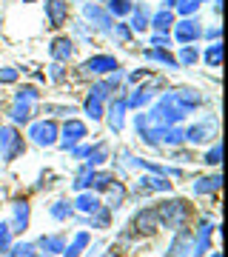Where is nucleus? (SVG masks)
<instances>
[{
  "mask_svg": "<svg viewBox=\"0 0 228 257\" xmlns=\"http://www.w3.org/2000/svg\"><path fill=\"white\" fill-rule=\"evenodd\" d=\"M157 214H160V226L168 231H177V229H185L194 217V209L188 200L182 197H168V200L157 203Z\"/></svg>",
  "mask_w": 228,
  "mask_h": 257,
  "instance_id": "obj_1",
  "label": "nucleus"
},
{
  "mask_svg": "<svg viewBox=\"0 0 228 257\" xmlns=\"http://www.w3.org/2000/svg\"><path fill=\"white\" fill-rule=\"evenodd\" d=\"M126 229L134 234V240H140V237H154V234H160V231H163V226H160L157 206H143V209H137L134 217H131V223H128Z\"/></svg>",
  "mask_w": 228,
  "mask_h": 257,
  "instance_id": "obj_2",
  "label": "nucleus"
},
{
  "mask_svg": "<svg viewBox=\"0 0 228 257\" xmlns=\"http://www.w3.org/2000/svg\"><path fill=\"white\" fill-rule=\"evenodd\" d=\"M57 138H60V123H57V120H52V117L32 120L29 135H26V140H32V143H35V146H40V149L57 146Z\"/></svg>",
  "mask_w": 228,
  "mask_h": 257,
  "instance_id": "obj_3",
  "label": "nucleus"
},
{
  "mask_svg": "<svg viewBox=\"0 0 228 257\" xmlns=\"http://www.w3.org/2000/svg\"><path fill=\"white\" fill-rule=\"evenodd\" d=\"M174 183L168 180V175H140L137 177L131 194L134 197H148V194H171Z\"/></svg>",
  "mask_w": 228,
  "mask_h": 257,
  "instance_id": "obj_4",
  "label": "nucleus"
},
{
  "mask_svg": "<svg viewBox=\"0 0 228 257\" xmlns=\"http://www.w3.org/2000/svg\"><path fill=\"white\" fill-rule=\"evenodd\" d=\"M89 138V126L77 117H66V123L60 126V138H57V146L63 149V152H72L77 143Z\"/></svg>",
  "mask_w": 228,
  "mask_h": 257,
  "instance_id": "obj_5",
  "label": "nucleus"
},
{
  "mask_svg": "<svg viewBox=\"0 0 228 257\" xmlns=\"http://www.w3.org/2000/svg\"><path fill=\"white\" fill-rule=\"evenodd\" d=\"M120 69V60L114 55H91L89 60H83L80 69H77V74H83V77H106V74L117 72Z\"/></svg>",
  "mask_w": 228,
  "mask_h": 257,
  "instance_id": "obj_6",
  "label": "nucleus"
},
{
  "mask_svg": "<svg viewBox=\"0 0 228 257\" xmlns=\"http://www.w3.org/2000/svg\"><path fill=\"white\" fill-rule=\"evenodd\" d=\"M83 20H86V26H91V32H97V35H109L111 23H114V18L106 12V6H103V3H91V0L83 6Z\"/></svg>",
  "mask_w": 228,
  "mask_h": 257,
  "instance_id": "obj_7",
  "label": "nucleus"
},
{
  "mask_svg": "<svg viewBox=\"0 0 228 257\" xmlns=\"http://www.w3.org/2000/svg\"><path fill=\"white\" fill-rule=\"evenodd\" d=\"M171 32H174V40H177L180 46L202 40V23L197 18H180V20H174Z\"/></svg>",
  "mask_w": 228,
  "mask_h": 257,
  "instance_id": "obj_8",
  "label": "nucleus"
},
{
  "mask_svg": "<svg viewBox=\"0 0 228 257\" xmlns=\"http://www.w3.org/2000/svg\"><path fill=\"white\" fill-rule=\"evenodd\" d=\"M6 223H9L12 234H26L29 223H32V206H29L26 197H15L12 200V217Z\"/></svg>",
  "mask_w": 228,
  "mask_h": 257,
  "instance_id": "obj_9",
  "label": "nucleus"
},
{
  "mask_svg": "<svg viewBox=\"0 0 228 257\" xmlns=\"http://www.w3.org/2000/svg\"><path fill=\"white\" fill-rule=\"evenodd\" d=\"M74 55H77V43H74L72 35H57L52 43H49V57L55 60V63H72Z\"/></svg>",
  "mask_w": 228,
  "mask_h": 257,
  "instance_id": "obj_10",
  "label": "nucleus"
},
{
  "mask_svg": "<svg viewBox=\"0 0 228 257\" xmlns=\"http://www.w3.org/2000/svg\"><path fill=\"white\" fill-rule=\"evenodd\" d=\"M214 231H217V226L211 220H205V217L197 223V231H191V257H205V251L211 248Z\"/></svg>",
  "mask_w": 228,
  "mask_h": 257,
  "instance_id": "obj_11",
  "label": "nucleus"
},
{
  "mask_svg": "<svg viewBox=\"0 0 228 257\" xmlns=\"http://www.w3.org/2000/svg\"><path fill=\"white\" fill-rule=\"evenodd\" d=\"M49 29H63L72 15V0H43Z\"/></svg>",
  "mask_w": 228,
  "mask_h": 257,
  "instance_id": "obj_12",
  "label": "nucleus"
},
{
  "mask_svg": "<svg viewBox=\"0 0 228 257\" xmlns=\"http://www.w3.org/2000/svg\"><path fill=\"white\" fill-rule=\"evenodd\" d=\"M171 97H174V103H177L180 109H185L188 114L205 106V97H202V92H197L194 86H177V89H171Z\"/></svg>",
  "mask_w": 228,
  "mask_h": 257,
  "instance_id": "obj_13",
  "label": "nucleus"
},
{
  "mask_svg": "<svg viewBox=\"0 0 228 257\" xmlns=\"http://www.w3.org/2000/svg\"><path fill=\"white\" fill-rule=\"evenodd\" d=\"M214 126H217V120L211 117L208 123L202 120V123H194V126L185 128V143L188 146H205L214 140Z\"/></svg>",
  "mask_w": 228,
  "mask_h": 257,
  "instance_id": "obj_14",
  "label": "nucleus"
},
{
  "mask_svg": "<svg viewBox=\"0 0 228 257\" xmlns=\"http://www.w3.org/2000/svg\"><path fill=\"white\" fill-rule=\"evenodd\" d=\"M157 86H163V80H154V83H146V86H137V89H131V92L123 97V103H126V109H143L151 97H154V89Z\"/></svg>",
  "mask_w": 228,
  "mask_h": 257,
  "instance_id": "obj_15",
  "label": "nucleus"
},
{
  "mask_svg": "<svg viewBox=\"0 0 228 257\" xmlns=\"http://www.w3.org/2000/svg\"><path fill=\"white\" fill-rule=\"evenodd\" d=\"M163 257H191V229H177Z\"/></svg>",
  "mask_w": 228,
  "mask_h": 257,
  "instance_id": "obj_16",
  "label": "nucleus"
},
{
  "mask_svg": "<svg viewBox=\"0 0 228 257\" xmlns=\"http://www.w3.org/2000/svg\"><path fill=\"white\" fill-rule=\"evenodd\" d=\"M126 103H123V97H111L109 106H106V114L103 117L109 120V128L114 132V135H120L123 132V126H126Z\"/></svg>",
  "mask_w": 228,
  "mask_h": 257,
  "instance_id": "obj_17",
  "label": "nucleus"
},
{
  "mask_svg": "<svg viewBox=\"0 0 228 257\" xmlns=\"http://www.w3.org/2000/svg\"><path fill=\"white\" fill-rule=\"evenodd\" d=\"M103 194H106V203H103V206H106V209H111V211H120L123 206H126V200H128L126 183H123V180H117V177H114V183H111Z\"/></svg>",
  "mask_w": 228,
  "mask_h": 257,
  "instance_id": "obj_18",
  "label": "nucleus"
},
{
  "mask_svg": "<svg viewBox=\"0 0 228 257\" xmlns=\"http://www.w3.org/2000/svg\"><path fill=\"white\" fill-rule=\"evenodd\" d=\"M35 246H37V251H43L49 257H60L66 248V234H40L35 240Z\"/></svg>",
  "mask_w": 228,
  "mask_h": 257,
  "instance_id": "obj_19",
  "label": "nucleus"
},
{
  "mask_svg": "<svg viewBox=\"0 0 228 257\" xmlns=\"http://www.w3.org/2000/svg\"><path fill=\"white\" fill-rule=\"evenodd\" d=\"M72 206L80 211L83 217H89V214H94V211L103 206V200H100V194H94L91 189H86V192H77V197H74Z\"/></svg>",
  "mask_w": 228,
  "mask_h": 257,
  "instance_id": "obj_20",
  "label": "nucleus"
},
{
  "mask_svg": "<svg viewBox=\"0 0 228 257\" xmlns=\"http://www.w3.org/2000/svg\"><path fill=\"white\" fill-rule=\"evenodd\" d=\"M35 106L32 103H20V100H12V106H9V120H12V126H26V123H32L35 120Z\"/></svg>",
  "mask_w": 228,
  "mask_h": 257,
  "instance_id": "obj_21",
  "label": "nucleus"
},
{
  "mask_svg": "<svg viewBox=\"0 0 228 257\" xmlns=\"http://www.w3.org/2000/svg\"><path fill=\"white\" fill-rule=\"evenodd\" d=\"M222 189V175L214 172V175H202L194 180V194H214Z\"/></svg>",
  "mask_w": 228,
  "mask_h": 257,
  "instance_id": "obj_22",
  "label": "nucleus"
},
{
  "mask_svg": "<svg viewBox=\"0 0 228 257\" xmlns=\"http://www.w3.org/2000/svg\"><path fill=\"white\" fill-rule=\"evenodd\" d=\"M174 20H177V15H174L171 9H160L157 15H151V20H148V26H154L157 35H168L174 26Z\"/></svg>",
  "mask_w": 228,
  "mask_h": 257,
  "instance_id": "obj_23",
  "label": "nucleus"
},
{
  "mask_svg": "<svg viewBox=\"0 0 228 257\" xmlns=\"http://www.w3.org/2000/svg\"><path fill=\"white\" fill-rule=\"evenodd\" d=\"M143 57L146 60H154V63H163L165 69H177V57L168 52V49H154V46H148V49H143Z\"/></svg>",
  "mask_w": 228,
  "mask_h": 257,
  "instance_id": "obj_24",
  "label": "nucleus"
},
{
  "mask_svg": "<svg viewBox=\"0 0 228 257\" xmlns=\"http://www.w3.org/2000/svg\"><path fill=\"white\" fill-rule=\"evenodd\" d=\"M26 149H29V140H26V138H23V135L18 132V138L12 140V143H9V149H6V152H3L0 157H3V163H15L18 157H23V155H26Z\"/></svg>",
  "mask_w": 228,
  "mask_h": 257,
  "instance_id": "obj_25",
  "label": "nucleus"
},
{
  "mask_svg": "<svg viewBox=\"0 0 228 257\" xmlns=\"http://www.w3.org/2000/svg\"><path fill=\"white\" fill-rule=\"evenodd\" d=\"M109 35L114 37V43H120V46H131L134 43V32H131V26L128 23H111V29H109Z\"/></svg>",
  "mask_w": 228,
  "mask_h": 257,
  "instance_id": "obj_26",
  "label": "nucleus"
},
{
  "mask_svg": "<svg viewBox=\"0 0 228 257\" xmlns=\"http://www.w3.org/2000/svg\"><path fill=\"white\" fill-rule=\"evenodd\" d=\"M106 160H109V149H106V143L100 140V143H94V146L89 149V155H86V160H83V163L91 166V169H100Z\"/></svg>",
  "mask_w": 228,
  "mask_h": 257,
  "instance_id": "obj_27",
  "label": "nucleus"
},
{
  "mask_svg": "<svg viewBox=\"0 0 228 257\" xmlns=\"http://www.w3.org/2000/svg\"><path fill=\"white\" fill-rule=\"evenodd\" d=\"M200 60L205 66H208V69H219V66H222V43H211V46H205V52H200Z\"/></svg>",
  "mask_w": 228,
  "mask_h": 257,
  "instance_id": "obj_28",
  "label": "nucleus"
},
{
  "mask_svg": "<svg viewBox=\"0 0 228 257\" xmlns=\"http://www.w3.org/2000/svg\"><path fill=\"white\" fill-rule=\"evenodd\" d=\"M111 214H114L111 209L100 206V209L94 211V214H89V217H83L80 223H89L91 229H109V226H111Z\"/></svg>",
  "mask_w": 228,
  "mask_h": 257,
  "instance_id": "obj_29",
  "label": "nucleus"
},
{
  "mask_svg": "<svg viewBox=\"0 0 228 257\" xmlns=\"http://www.w3.org/2000/svg\"><path fill=\"white\" fill-rule=\"evenodd\" d=\"M103 6H106V12H109L114 20H120V18H128V15H131L134 0H106Z\"/></svg>",
  "mask_w": 228,
  "mask_h": 257,
  "instance_id": "obj_30",
  "label": "nucleus"
},
{
  "mask_svg": "<svg viewBox=\"0 0 228 257\" xmlns=\"http://www.w3.org/2000/svg\"><path fill=\"white\" fill-rule=\"evenodd\" d=\"M148 20H151V15H148L146 6H134V9H131V23H128V26H131L134 35H140V32L148 29Z\"/></svg>",
  "mask_w": 228,
  "mask_h": 257,
  "instance_id": "obj_31",
  "label": "nucleus"
},
{
  "mask_svg": "<svg viewBox=\"0 0 228 257\" xmlns=\"http://www.w3.org/2000/svg\"><path fill=\"white\" fill-rule=\"evenodd\" d=\"M114 92H117V89L109 83V77H103V80L91 83V89H89L91 97H97V100H103V103H109L111 97H114Z\"/></svg>",
  "mask_w": 228,
  "mask_h": 257,
  "instance_id": "obj_32",
  "label": "nucleus"
},
{
  "mask_svg": "<svg viewBox=\"0 0 228 257\" xmlns=\"http://www.w3.org/2000/svg\"><path fill=\"white\" fill-rule=\"evenodd\" d=\"M37 246L29 240H12V246L6 248V257H35Z\"/></svg>",
  "mask_w": 228,
  "mask_h": 257,
  "instance_id": "obj_33",
  "label": "nucleus"
},
{
  "mask_svg": "<svg viewBox=\"0 0 228 257\" xmlns=\"http://www.w3.org/2000/svg\"><path fill=\"white\" fill-rule=\"evenodd\" d=\"M43 114H49L52 120L57 117H74L77 114V106H63V103H43Z\"/></svg>",
  "mask_w": 228,
  "mask_h": 257,
  "instance_id": "obj_34",
  "label": "nucleus"
},
{
  "mask_svg": "<svg viewBox=\"0 0 228 257\" xmlns=\"http://www.w3.org/2000/svg\"><path fill=\"white\" fill-rule=\"evenodd\" d=\"M83 111H86V117H91L94 123H97V120H103V114H106V103L97 100V97H91V94H86V100H83Z\"/></svg>",
  "mask_w": 228,
  "mask_h": 257,
  "instance_id": "obj_35",
  "label": "nucleus"
},
{
  "mask_svg": "<svg viewBox=\"0 0 228 257\" xmlns=\"http://www.w3.org/2000/svg\"><path fill=\"white\" fill-rule=\"evenodd\" d=\"M200 163H205V166H214V169H217V166L222 163V143H219V140H211V146L205 149V152H202Z\"/></svg>",
  "mask_w": 228,
  "mask_h": 257,
  "instance_id": "obj_36",
  "label": "nucleus"
},
{
  "mask_svg": "<svg viewBox=\"0 0 228 257\" xmlns=\"http://www.w3.org/2000/svg\"><path fill=\"white\" fill-rule=\"evenodd\" d=\"M15 100L37 106V103H40V89H37V86H32V83H23V86H18V92H15Z\"/></svg>",
  "mask_w": 228,
  "mask_h": 257,
  "instance_id": "obj_37",
  "label": "nucleus"
},
{
  "mask_svg": "<svg viewBox=\"0 0 228 257\" xmlns=\"http://www.w3.org/2000/svg\"><path fill=\"white\" fill-rule=\"evenodd\" d=\"M182 143H185V128H182V126H165V132H163V146L177 149V146H182Z\"/></svg>",
  "mask_w": 228,
  "mask_h": 257,
  "instance_id": "obj_38",
  "label": "nucleus"
},
{
  "mask_svg": "<svg viewBox=\"0 0 228 257\" xmlns=\"http://www.w3.org/2000/svg\"><path fill=\"white\" fill-rule=\"evenodd\" d=\"M111 183H114V172H100V169H94V177H91V192L103 194Z\"/></svg>",
  "mask_w": 228,
  "mask_h": 257,
  "instance_id": "obj_39",
  "label": "nucleus"
},
{
  "mask_svg": "<svg viewBox=\"0 0 228 257\" xmlns=\"http://www.w3.org/2000/svg\"><path fill=\"white\" fill-rule=\"evenodd\" d=\"M49 214H52V220L57 223H66V220H72V214H74V206L69 200H57L52 209H49Z\"/></svg>",
  "mask_w": 228,
  "mask_h": 257,
  "instance_id": "obj_40",
  "label": "nucleus"
},
{
  "mask_svg": "<svg viewBox=\"0 0 228 257\" xmlns=\"http://www.w3.org/2000/svg\"><path fill=\"white\" fill-rule=\"evenodd\" d=\"M91 177H94V169L83 163V166H80V172L74 175L72 189H74V192H86V189H91Z\"/></svg>",
  "mask_w": 228,
  "mask_h": 257,
  "instance_id": "obj_41",
  "label": "nucleus"
},
{
  "mask_svg": "<svg viewBox=\"0 0 228 257\" xmlns=\"http://www.w3.org/2000/svg\"><path fill=\"white\" fill-rule=\"evenodd\" d=\"M177 63L180 66H194V63H200V49L191 46V43H185V46H180V55H177Z\"/></svg>",
  "mask_w": 228,
  "mask_h": 257,
  "instance_id": "obj_42",
  "label": "nucleus"
},
{
  "mask_svg": "<svg viewBox=\"0 0 228 257\" xmlns=\"http://www.w3.org/2000/svg\"><path fill=\"white\" fill-rule=\"evenodd\" d=\"M49 80L55 83V86H63V83L69 80V66L52 60V66H49Z\"/></svg>",
  "mask_w": 228,
  "mask_h": 257,
  "instance_id": "obj_43",
  "label": "nucleus"
},
{
  "mask_svg": "<svg viewBox=\"0 0 228 257\" xmlns=\"http://www.w3.org/2000/svg\"><path fill=\"white\" fill-rule=\"evenodd\" d=\"M20 77V72L15 66H0V86H15Z\"/></svg>",
  "mask_w": 228,
  "mask_h": 257,
  "instance_id": "obj_44",
  "label": "nucleus"
},
{
  "mask_svg": "<svg viewBox=\"0 0 228 257\" xmlns=\"http://www.w3.org/2000/svg\"><path fill=\"white\" fill-rule=\"evenodd\" d=\"M12 240H15V234H12L9 223L0 220V254H6V248L12 246Z\"/></svg>",
  "mask_w": 228,
  "mask_h": 257,
  "instance_id": "obj_45",
  "label": "nucleus"
},
{
  "mask_svg": "<svg viewBox=\"0 0 228 257\" xmlns=\"http://www.w3.org/2000/svg\"><path fill=\"white\" fill-rule=\"evenodd\" d=\"M197 9H200L197 0H177V12H180L182 18H194V12Z\"/></svg>",
  "mask_w": 228,
  "mask_h": 257,
  "instance_id": "obj_46",
  "label": "nucleus"
},
{
  "mask_svg": "<svg viewBox=\"0 0 228 257\" xmlns=\"http://www.w3.org/2000/svg\"><path fill=\"white\" fill-rule=\"evenodd\" d=\"M171 157L174 160H182V163H200V157L194 155V152H188V149H185V152H182V146H177L171 152Z\"/></svg>",
  "mask_w": 228,
  "mask_h": 257,
  "instance_id": "obj_47",
  "label": "nucleus"
},
{
  "mask_svg": "<svg viewBox=\"0 0 228 257\" xmlns=\"http://www.w3.org/2000/svg\"><path fill=\"white\" fill-rule=\"evenodd\" d=\"M148 46H154V49H171V37L168 35H151V40H148Z\"/></svg>",
  "mask_w": 228,
  "mask_h": 257,
  "instance_id": "obj_48",
  "label": "nucleus"
},
{
  "mask_svg": "<svg viewBox=\"0 0 228 257\" xmlns=\"http://www.w3.org/2000/svg\"><path fill=\"white\" fill-rule=\"evenodd\" d=\"M202 37L211 40V43H217L219 37H222V26H211V29H202Z\"/></svg>",
  "mask_w": 228,
  "mask_h": 257,
  "instance_id": "obj_49",
  "label": "nucleus"
},
{
  "mask_svg": "<svg viewBox=\"0 0 228 257\" xmlns=\"http://www.w3.org/2000/svg\"><path fill=\"white\" fill-rule=\"evenodd\" d=\"M89 149H91V146H86V143H77V146L72 149V157H74V160H86Z\"/></svg>",
  "mask_w": 228,
  "mask_h": 257,
  "instance_id": "obj_50",
  "label": "nucleus"
},
{
  "mask_svg": "<svg viewBox=\"0 0 228 257\" xmlns=\"http://www.w3.org/2000/svg\"><path fill=\"white\" fill-rule=\"evenodd\" d=\"M146 126H148V117H146V114H137V117H134V128H137V135H140V132H143Z\"/></svg>",
  "mask_w": 228,
  "mask_h": 257,
  "instance_id": "obj_51",
  "label": "nucleus"
},
{
  "mask_svg": "<svg viewBox=\"0 0 228 257\" xmlns=\"http://www.w3.org/2000/svg\"><path fill=\"white\" fill-rule=\"evenodd\" d=\"M146 69H140V72H131V74H128V83H137V80H143V77H146Z\"/></svg>",
  "mask_w": 228,
  "mask_h": 257,
  "instance_id": "obj_52",
  "label": "nucleus"
},
{
  "mask_svg": "<svg viewBox=\"0 0 228 257\" xmlns=\"http://www.w3.org/2000/svg\"><path fill=\"white\" fill-rule=\"evenodd\" d=\"M100 257H123V254H120V251H117V248H114V246H111L109 248V251H103V254Z\"/></svg>",
  "mask_w": 228,
  "mask_h": 257,
  "instance_id": "obj_53",
  "label": "nucleus"
},
{
  "mask_svg": "<svg viewBox=\"0 0 228 257\" xmlns=\"http://www.w3.org/2000/svg\"><path fill=\"white\" fill-rule=\"evenodd\" d=\"M174 6H177V0H165V6H163V9H174Z\"/></svg>",
  "mask_w": 228,
  "mask_h": 257,
  "instance_id": "obj_54",
  "label": "nucleus"
},
{
  "mask_svg": "<svg viewBox=\"0 0 228 257\" xmlns=\"http://www.w3.org/2000/svg\"><path fill=\"white\" fill-rule=\"evenodd\" d=\"M35 257H49V254H43V251H37V254Z\"/></svg>",
  "mask_w": 228,
  "mask_h": 257,
  "instance_id": "obj_55",
  "label": "nucleus"
},
{
  "mask_svg": "<svg viewBox=\"0 0 228 257\" xmlns=\"http://www.w3.org/2000/svg\"><path fill=\"white\" fill-rule=\"evenodd\" d=\"M211 257H222V254H219V251H214V254H211Z\"/></svg>",
  "mask_w": 228,
  "mask_h": 257,
  "instance_id": "obj_56",
  "label": "nucleus"
},
{
  "mask_svg": "<svg viewBox=\"0 0 228 257\" xmlns=\"http://www.w3.org/2000/svg\"><path fill=\"white\" fill-rule=\"evenodd\" d=\"M91 3H106V0H91Z\"/></svg>",
  "mask_w": 228,
  "mask_h": 257,
  "instance_id": "obj_57",
  "label": "nucleus"
},
{
  "mask_svg": "<svg viewBox=\"0 0 228 257\" xmlns=\"http://www.w3.org/2000/svg\"><path fill=\"white\" fill-rule=\"evenodd\" d=\"M197 3H200V6H202V3H205V0H197Z\"/></svg>",
  "mask_w": 228,
  "mask_h": 257,
  "instance_id": "obj_58",
  "label": "nucleus"
},
{
  "mask_svg": "<svg viewBox=\"0 0 228 257\" xmlns=\"http://www.w3.org/2000/svg\"><path fill=\"white\" fill-rule=\"evenodd\" d=\"M26 3H32V0H26Z\"/></svg>",
  "mask_w": 228,
  "mask_h": 257,
  "instance_id": "obj_59",
  "label": "nucleus"
},
{
  "mask_svg": "<svg viewBox=\"0 0 228 257\" xmlns=\"http://www.w3.org/2000/svg\"><path fill=\"white\" fill-rule=\"evenodd\" d=\"M0 257H6V254H0Z\"/></svg>",
  "mask_w": 228,
  "mask_h": 257,
  "instance_id": "obj_60",
  "label": "nucleus"
}]
</instances>
